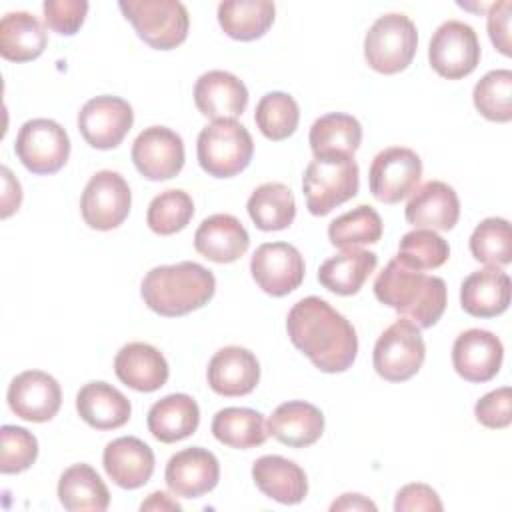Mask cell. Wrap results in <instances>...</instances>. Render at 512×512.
<instances>
[{"label": "cell", "mask_w": 512, "mask_h": 512, "mask_svg": "<svg viewBox=\"0 0 512 512\" xmlns=\"http://www.w3.org/2000/svg\"><path fill=\"white\" fill-rule=\"evenodd\" d=\"M430 66L448 80H460L480 62V42L470 24L448 20L436 28L428 48Z\"/></svg>", "instance_id": "7c38bea8"}, {"label": "cell", "mask_w": 512, "mask_h": 512, "mask_svg": "<svg viewBox=\"0 0 512 512\" xmlns=\"http://www.w3.org/2000/svg\"><path fill=\"white\" fill-rule=\"evenodd\" d=\"M192 216H194V202L190 194L184 190L172 188L152 198L146 212V224L152 232L160 236H170L184 230L192 220Z\"/></svg>", "instance_id": "b9f144b4"}, {"label": "cell", "mask_w": 512, "mask_h": 512, "mask_svg": "<svg viewBox=\"0 0 512 512\" xmlns=\"http://www.w3.org/2000/svg\"><path fill=\"white\" fill-rule=\"evenodd\" d=\"M422 178L420 156L404 146H392L378 152L370 164L368 184L376 200L396 204L410 196Z\"/></svg>", "instance_id": "8fae6325"}, {"label": "cell", "mask_w": 512, "mask_h": 512, "mask_svg": "<svg viewBox=\"0 0 512 512\" xmlns=\"http://www.w3.org/2000/svg\"><path fill=\"white\" fill-rule=\"evenodd\" d=\"M460 304L466 314L492 318L508 310L510 276L500 268L472 272L460 286Z\"/></svg>", "instance_id": "83f0119b"}, {"label": "cell", "mask_w": 512, "mask_h": 512, "mask_svg": "<svg viewBox=\"0 0 512 512\" xmlns=\"http://www.w3.org/2000/svg\"><path fill=\"white\" fill-rule=\"evenodd\" d=\"M450 256L448 242L434 230L416 228L406 232L398 244V254L394 256L402 266L410 270H434L440 268Z\"/></svg>", "instance_id": "74e56055"}, {"label": "cell", "mask_w": 512, "mask_h": 512, "mask_svg": "<svg viewBox=\"0 0 512 512\" xmlns=\"http://www.w3.org/2000/svg\"><path fill=\"white\" fill-rule=\"evenodd\" d=\"M132 162L148 180H170L184 166V142L166 126H148L132 144Z\"/></svg>", "instance_id": "9a60e30c"}, {"label": "cell", "mask_w": 512, "mask_h": 512, "mask_svg": "<svg viewBox=\"0 0 512 512\" xmlns=\"http://www.w3.org/2000/svg\"><path fill=\"white\" fill-rule=\"evenodd\" d=\"M252 478L264 496L280 504H298L308 494L304 470L284 456H260L252 464Z\"/></svg>", "instance_id": "484cf974"}, {"label": "cell", "mask_w": 512, "mask_h": 512, "mask_svg": "<svg viewBox=\"0 0 512 512\" xmlns=\"http://www.w3.org/2000/svg\"><path fill=\"white\" fill-rule=\"evenodd\" d=\"M10 410L28 422L52 420L62 404V390L54 376L42 370L20 372L8 386Z\"/></svg>", "instance_id": "2e32d148"}, {"label": "cell", "mask_w": 512, "mask_h": 512, "mask_svg": "<svg viewBox=\"0 0 512 512\" xmlns=\"http://www.w3.org/2000/svg\"><path fill=\"white\" fill-rule=\"evenodd\" d=\"M44 22L50 30L72 36L80 30L84 24V18L88 14V2L86 0H46L42 4Z\"/></svg>", "instance_id": "ee69618b"}, {"label": "cell", "mask_w": 512, "mask_h": 512, "mask_svg": "<svg viewBox=\"0 0 512 512\" xmlns=\"http://www.w3.org/2000/svg\"><path fill=\"white\" fill-rule=\"evenodd\" d=\"M472 256L490 266L502 268L512 262V230L510 222L504 218L482 220L470 236Z\"/></svg>", "instance_id": "ab89813d"}, {"label": "cell", "mask_w": 512, "mask_h": 512, "mask_svg": "<svg viewBox=\"0 0 512 512\" xmlns=\"http://www.w3.org/2000/svg\"><path fill=\"white\" fill-rule=\"evenodd\" d=\"M374 296L418 328H432L446 310L444 280L410 270L396 258H392L376 276Z\"/></svg>", "instance_id": "7a4b0ae2"}, {"label": "cell", "mask_w": 512, "mask_h": 512, "mask_svg": "<svg viewBox=\"0 0 512 512\" xmlns=\"http://www.w3.org/2000/svg\"><path fill=\"white\" fill-rule=\"evenodd\" d=\"M212 434L230 448L248 450L262 446L268 438L264 416L252 408H222L212 418Z\"/></svg>", "instance_id": "d590c367"}, {"label": "cell", "mask_w": 512, "mask_h": 512, "mask_svg": "<svg viewBox=\"0 0 512 512\" xmlns=\"http://www.w3.org/2000/svg\"><path fill=\"white\" fill-rule=\"evenodd\" d=\"M0 440H2V454H0L2 474L24 472L36 462L38 440L26 428L4 424L0 430Z\"/></svg>", "instance_id": "7bdbcfd3"}, {"label": "cell", "mask_w": 512, "mask_h": 512, "mask_svg": "<svg viewBox=\"0 0 512 512\" xmlns=\"http://www.w3.org/2000/svg\"><path fill=\"white\" fill-rule=\"evenodd\" d=\"M114 372L122 384L136 392H154L168 380V362L158 348L146 342H130L114 358Z\"/></svg>", "instance_id": "cb8c5ba5"}, {"label": "cell", "mask_w": 512, "mask_h": 512, "mask_svg": "<svg viewBox=\"0 0 512 512\" xmlns=\"http://www.w3.org/2000/svg\"><path fill=\"white\" fill-rule=\"evenodd\" d=\"M80 418L96 430H116L130 420V400L108 382H88L76 394Z\"/></svg>", "instance_id": "4316f807"}, {"label": "cell", "mask_w": 512, "mask_h": 512, "mask_svg": "<svg viewBox=\"0 0 512 512\" xmlns=\"http://www.w3.org/2000/svg\"><path fill=\"white\" fill-rule=\"evenodd\" d=\"M194 102L202 116L214 120H236L248 106V90L244 82L226 72H204L194 86Z\"/></svg>", "instance_id": "d6986e66"}, {"label": "cell", "mask_w": 512, "mask_h": 512, "mask_svg": "<svg viewBox=\"0 0 512 512\" xmlns=\"http://www.w3.org/2000/svg\"><path fill=\"white\" fill-rule=\"evenodd\" d=\"M426 344L420 328L400 318L390 324L374 344L372 364L380 378L388 382L410 380L424 364Z\"/></svg>", "instance_id": "ba28073f"}, {"label": "cell", "mask_w": 512, "mask_h": 512, "mask_svg": "<svg viewBox=\"0 0 512 512\" xmlns=\"http://www.w3.org/2000/svg\"><path fill=\"white\" fill-rule=\"evenodd\" d=\"M196 154L206 174L214 178H230L250 164L254 140L240 122L214 120L200 130Z\"/></svg>", "instance_id": "277c9868"}, {"label": "cell", "mask_w": 512, "mask_h": 512, "mask_svg": "<svg viewBox=\"0 0 512 512\" xmlns=\"http://www.w3.org/2000/svg\"><path fill=\"white\" fill-rule=\"evenodd\" d=\"M132 204L130 186L118 172L100 170L96 172L80 198V214L84 222L94 230H112L118 228Z\"/></svg>", "instance_id": "30bf717a"}, {"label": "cell", "mask_w": 512, "mask_h": 512, "mask_svg": "<svg viewBox=\"0 0 512 512\" xmlns=\"http://www.w3.org/2000/svg\"><path fill=\"white\" fill-rule=\"evenodd\" d=\"M134 124L132 106L118 96L90 98L78 112V130L96 150L116 148Z\"/></svg>", "instance_id": "4fadbf2b"}, {"label": "cell", "mask_w": 512, "mask_h": 512, "mask_svg": "<svg viewBox=\"0 0 512 512\" xmlns=\"http://www.w3.org/2000/svg\"><path fill=\"white\" fill-rule=\"evenodd\" d=\"M304 258L288 242H264L250 260V272L256 284L270 296H286L304 280Z\"/></svg>", "instance_id": "5bb4252c"}, {"label": "cell", "mask_w": 512, "mask_h": 512, "mask_svg": "<svg viewBox=\"0 0 512 512\" xmlns=\"http://www.w3.org/2000/svg\"><path fill=\"white\" fill-rule=\"evenodd\" d=\"M250 236L232 214H212L202 220L194 234V248L206 260L230 264L246 254Z\"/></svg>", "instance_id": "603a6c76"}, {"label": "cell", "mask_w": 512, "mask_h": 512, "mask_svg": "<svg viewBox=\"0 0 512 512\" xmlns=\"http://www.w3.org/2000/svg\"><path fill=\"white\" fill-rule=\"evenodd\" d=\"M298 120V102L286 92H268L256 104L254 122L268 140H286L298 128Z\"/></svg>", "instance_id": "f35d334b"}, {"label": "cell", "mask_w": 512, "mask_h": 512, "mask_svg": "<svg viewBox=\"0 0 512 512\" xmlns=\"http://www.w3.org/2000/svg\"><path fill=\"white\" fill-rule=\"evenodd\" d=\"M14 152L32 174H54L70 156V138L66 130L50 118H34L22 124L16 136Z\"/></svg>", "instance_id": "9c48e42d"}, {"label": "cell", "mask_w": 512, "mask_h": 512, "mask_svg": "<svg viewBox=\"0 0 512 512\" xmlns=\"http://www.w3.org/2000/svg\"><path fill=\"white\" fill-rule=\"evenodd\" d=\"M248 216L264 232L284 230L294 222L296 200L292 190L282 182L260 184L248 198Z\"/></svg>", "instance_id": "e575fe53"}, {"label": "cell", "mask_w": 512, "mask_h": 512, "mask_svg": "<svg viewBox=\"0 0 512 512\" xmlns=\"http://www.w3.org/2000/svg\"><path fill=\"white\" fill-rule=\"evenodd\" d=\"M314 158H330V156H346L354 158L362 142V126L360 122L342 112H330L320 116L308 136Z\"/></svg>", "instance_id": "1f68e13d"}, {"label": "cell", "mask_w": 512, "mask_h": 512, "mask_svg": "<svg viewBox=\"0 0 512 512\" xmlns=\"http://www.w3.org/2000/svg\"><path fill=\"white\" fill-rule=\"evenodd\" d=\"M118 8L150 48L172 50L188 36L190 16L178 0H122Z\"/></svg>", "instance_id": "8992f818"}, {"label": "cell", "mask_w": 512, "mask_h": 512, "mask_svg": "<svg viewBox=\"0 0 512 512\" xmlns=\"http://www.w3.org/2000/svg\"><path fill=\"white\" fill-rule=\"evenodd\" d=\"M382 232L384 226L380 214L372 206L360 204L330 222L328 240L332 246L348 250L364 244H376L382 238Z\"/></svg>", "instance_id": "8d00e7d4"}, {"label": "cell", "mask_w": 512, "mask_h": 512, "mask_svg": "<svg viewBox=\"0 0 512 512\" xmlns=\"http://www.w3.org/2000/svg\"><path fill=\"white\" fill-rule=\"evenodd\" d=\"M48 44L40 20L24 10L8 12L0 20V54L10 62H28L38 58Z\"/></svg>", "instance_id": "f546056e"}, {"label": "cell", "mask_w": 512, "mask_h": 512, "mask_svg": "<svg viewBox=\"0 0 512 512\" xmlns=\"http://www.w3.org/2000/svg\"><path fill=\"white\" fill-rule=\"evenodd\" d=\"M442 502L428 484H406L398 490L394 510L396 512H414V510H442Z\"/></svg>", "instance_id": "bcb514c9"}, {"label": "cell", "mask_w": 512, "mask_h": 512, "mask_svg": "<svg viewBox=\"0 0 512 512\" xmlns=\"http://www.w3.org/2000/svg\"><path fill=\"white\" fill-rule=\"evenodd\" d=\"M476 110L490 122L512 120V72L506 68L484 74L472 92Z\"/></svg>", "instance_id": "60d3db41"}, {"label": "cell", "mask_w": 512, "mask_h": 512, "mask_svg": "<svg viewBox=\"0 0 512 512\" xmlns=\"http://www.w3.org/2000/svg\"><path fill=\"white\" fill-rule=\"evenodd\" d=\"M60 504L70 512H104L110 492L98 472L88 464H72L58 480Z\"/></svg>", "instance_id": "d6a6232c"}, {"label": "cell", "mask_w": 512, "mask_h": 512, "mask_svg": "<svg viewBox=\"0 0 512 512\" xmlns=\"http://www.w3.org/2000/svg\"><path fill=\"white\" fill-rule=\"evenodd\" d=\"M164 480L174 496L200 498L220 480L218 458L200 446L184 448L168 460Z\"/></svg>", "instance_id": "ac0fdd59"}, {"label": "cell", "mask_w": 512, "mask_h": 512, "mask_svg": "<svg viewBox=\"0 0 512 512\" xmlns=\"http://www.w3.org/2000/svg\"><path fill=\"white\" fill-rule=\"evenodd\" d=\"M208 386L226 398L250 394L260 380L256 356L242 346H224L208 362Z\"/></svg>", "instance_id": "44dd1931"}, {"label": "cell", "mask_w": 512, "mask_h": 512, "mask_svg": "<svg viewBox=\"0 0 512 512\" xmlns=\"http://www.w3.org/2000/svg\"><path fill=\"white\" fill-rule=\"evenodd\" d=\"M476 420L492 430L506 428L512 422V392L508 386L484 394L474 406Z\"/></svg>", "instance_id": "f6af8a7d"}, {"label": "cell", "mask_w": 512, "mask_h": 512, "mask_svg": "<svg viewBox=\"0 0 512 512\" xmlns=\"http://www.w3.org/2000/svg\"><path fill=\"white\" fill-rule=\"evenodd\" d=\"M418 48V30L414 22L398 12L380 16L364 38V58L380 74H398L406 70Z\"/></svg>", "instance_id": "52a82bcc"}, {"label": "cell", "mask_w": 512, "mask_h": 512, "mask_svg": "<svg viewBox=\"0 0 512 512\" xmlns=\"http://www.w3.org/2000/svg\"><path fill=\"white\" fill-rule=\"evenodd\" d=\"M360 170L354 158H314L304 172L302 190L306 206L314 216H326L336 206L358 194Z\"/></svg>", "instance_id": "5b68a950"}, {"label": "cell", "mask_w": 512, "mask_h": 512, "mask_svg": "<svg viewBox=\"0 0 512 512\" xmlns=\"http://www.w3.org/2000/svg\"><path fill=\"white\" fill-rule=\"evenodd\" d=\"M324 432V414L310 402L290 400L280 404L270 420L268 434L280 444L292 448H306L320 440Z\"/></svg>", "instance_id": "d4e9b609"}, {"label": "cell", "mask_w": 512, "mask_h": 512, "mask_svg": "<svg viewBox=\"0 0 512 512\" xmlns=\"http://www.w3.org/2000/svg\"><path fill=\"white\" fill-rule=\"evenodd\" d=\"M510 14H512V2L500 0L488 6V36L496 50L504 56L512 54L510 44Z\"/></svg>", "instance_id": "7dc6e473"}, {"label": "cell", "mask_w": 512, "mask_h": 512, "mask_svg": "<svg viewBox=\"0 0 512 512\" xmlns=\"http://www.w3.org/2000/svg\"><path fill=\"white\" fill-rule=\"evenodd\" d=\"M330 510L332 512L336 510H372L374 512L376 504L362 494H342L336 502H332Z\"/></svg>", "instance_id": "681fc988"}, {"label": "cell", "mask_w": 512, "mask_h": 512, "mask_svg": "<svg viewBox=\"0 0 512 512\" xmlns=\"http://www.w3.org/2000/svg\"><path fill=\"white\" fill-rule=\"evenodd\" d=\"M286 330L290 342L322 372H344L356 360L354 326L318 296H306L290 308Z\"/></svg>", "instance_id": "6da1fadb"}, {"label": "cell", "mask_w": 512, "mask_h": 512, "mask_svg": "<svg viewBox=\"0 0 512 512\" xmlns=\"http://www.w3.org/2000/svg\"><path fill=\"white\" fill-rule=\"evenodd\" d=\"M2 182H4V192H2V218H8L20 208L22 202V188L20 182L12 176L8 166H2Z\"/></svg>", "instance_id": "c3c4849f"}, {"label": "cell", "mask_w": 512, "mask_h": 512, "mask_svg": "<svg viewBox=\"0 0 512 512\" xmlns=\"http://www.w3.org/2000/svg\"><path fill=\"white\" fill-rule=\"evenodd\" d=\"M504 358V346L500 338L482 328H470L454 340L452 364L458 376L466 382H488L492 380Z\"/></svg>", "instance_id": "e0dca14e"}, {"label": "cell", "mask_w": 512, "mask_h": 512, "mask_svg": "<svg viewBox=\"0 0 512 512\" xmlns=\"http://www.w3.org/2000/svg\"><path fill=\"white\" fill-rule=\"evenodd\" d=\"M146 424L156 440L172 444L196 432L200 424V408L188 394H168L152 404Z\"/></svg>", "instance_id": "f1b7e54d"}, {"label": "cell", "mask_w": 512, "mask_h": 512, "mask_svg": "<svg viewBox=\"0 0 512 512\" xmlns=\"http://www.w3.org/2000/svg\"><path fill=\"white\" fill-rule=\"evenodd\" d=\"M214 292V274L190 260L152 268L144 276L140 288L144 304L166 318L184 316L202 308L210 302Z\"/></svg>", "instance_id": "3957f363"}, {"label": "cell", "mask_w": 512, "mask_h": 512, "mask_svg": "<svg viewBox=\"0 0 512 512\" xmlns=\"http://www.w3.org/2000/svg\"><path fill=\"white\" fill-rule=\"evenodd\" d=\"M270 0H226L218 4V24L234 40L250 42L262 38L274 22Z\"/></svg>", "instance_id": "836d02e7"}, {"label": "cell", "mask_w": 512, "mask_h": 512, "mask_svg": "<svg viewBox=\"0 0 512 512\" xmlns=\"http://www.w3.org/2000/svg\"><path fill=\"white\" fill-rule=\"evenodd\" d=\"M408 224L426 230L448 232L460 218V200L452 186L440 180H430L412 192L404 208Z\"/></svg>", "instance_id": "ffe728a7"}, {"label": "cell", "mask_w": 512, "mask_h": 512, "mask_svg": "<svg viewBox=\"0 0 512 512\" xmlns=\"http://www.w3.org/2000/svg\"><path fill=\"white\" fill-rule=\"evenodd\" d=\"M378 256L370 250L362 248H348L340 254L328 258L320 270L318 280L320 284L340 296H352L356 294L368 276L376 270Z\"/></svg>", "instance_id": "4dcf8cb0"}, {"label": "cell", "mask_w": 512, "mask_h": 512, "mask_svg": "<svg viewBox=\"0 0 512 512\" xmlns=\"http://www.w3.org/2000/svg\"><path fill=\"white\" fill-rule=\"evenodd\" d=\"M140 510H182V506L172 500L166 492H152L142 504H140Z\"/></svg>", "instance_id": "f907efd6"}, {"label": "cell", "mask_w": 512, "mask_h": 512, "mask_svg": "<svg viewBox=\"0 0 512 512\" xmlns=\"http://www.w3.org/2000/svg\"><path fill=\"white\" fill-rule=\"evenodd\" d=\"M102 464L116 486L134 490L152 478L154 452L144 440L136 436H122L106 444Z\"/></svg>", "instance_id": "7402d4cb"}]
</instances>
